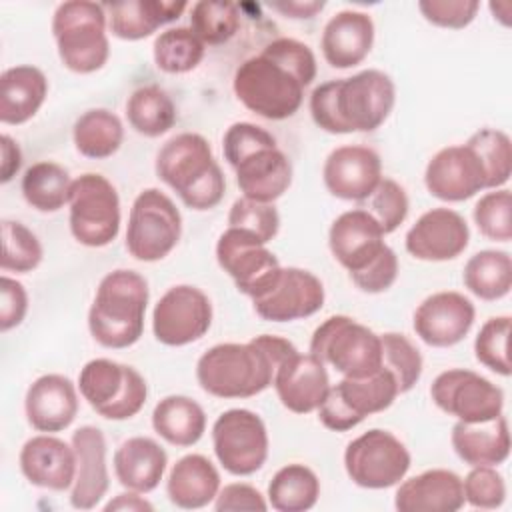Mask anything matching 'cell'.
<instances>
[{
    "label": "cell",
    "instance_id": "cell-1",
    "mask_svg": "<svg viewBox=\"0 0 512 512\" xmlns=\"http://www.w3.org/2000/svg\"><path fill=\"white\" fill-rule=\"evenodd\" d=\"M316 78V56L308 44L276 38L234 72L236 98L256 116L286 120L304 102V88Z\"/></svg>",
    "mask_w": 512,
    "mask_h": 512
},
{
    "label": "cell",
    "instance_id": "cell-2",
    "mask_svg": "<svg viewBox=\"0 0 512 512\" xmlns=\"http://www.w3.org/2000/svg\"><path fill=\"white\" fill-rule=\"evenodd\" d=\"M396 102L394 80L376 68L318 84L310 94V116L328 134L372 132Z\"/></svg>",
    "mask_w": 512,
    "mask_h": 512
},
{
    "label": "cell",
    "instance_id": "cell-3",
    "mask_svg": "<svg viewBox=\"0 0 512 512\" xmlns=\"http://www.w3.org/2000/svg\"><path fill=\"white\" fill-rule=\"evenodd\" d=\"M156 176L192 210H212L226 192V178L202 134L180 132L156 154Z\"/></svg>",
    "mask_w": 512,
    "mask_h": 512
},
{
    "label": "cell",
    "instance_id": "cell-4",
    "mask_svg": "<svg viewBox=\"0 0 512 512\" xmlns=\"http://www.w3.org/2000/svg\"><path fill=\"white\" fill-rule=\"evenodd\" d=\"M150 290L142 274L118 268L108 272L88 310V330L104 348H128L144 332V316Z\"/></svg>",
    "mask_w": 512,
    "mask_h": 512
},
{
    "label": "cell",
    "instance_id": "cell-5",
    "mask_svg": "<svg viewBox=\"0 0 512 512\" xmlns=\"http://www.w3.org/2000/svg\"><path fill=\"white\" fill-rule=\"evenodd\" d=\"M276 368L278 360L254 336L208 348L196 362V380L210 396L250 398L272 386Z\"/></svg>",
    "mask_w": 512,
    "mask_h": 512
},
{
    "label": "cell",
    "instance_id": "cell-6",
    "mask_svg": "<svg viewBox=\"0 0 512 512\" xmlns=\"http://www.w3.org/2000/svg\"><path fill=\"white\" fill-rule=\"evenodd\" d=\"M104 4L92 0H66L52 16V36L64 68L76 74L100 70L110 56Z\"/></svg>",
    "mask_w": 512,
    "mask_h": 512
},
{
    "label": "cell",
    "instance_id": "cell-7",
    "mask_svg": "<svg viewBox=\"0 0 512 512\" xmlns=\"http://www.w3.org/2000/svg\"><path fill=\"white\" fill-rule=\"evenodd\" d=\"M310 354L346 378L370 376L382 368L380 334L346 314L330 316L314 330Z\"/></svg>",
    "mask_w": 512,
    "mask_h": 512
},
{
    "label": "cell",
    "instance_id": "cell-8",
    "mask_svg": "<svg viewBox=\"0 0 512 512\" xmlns=\"http://www.w3.org/2000/svg\"><path fill=\"white\" fill-rule=\"evenodd\" d=\"M78 388L90 408L106 420H128L136 416L148 398L144 376L122 362L94 358L78 374Z\"/></svg>",
    "mask_w": 512,
    "mask_h": 512
},
{
    "label": "cell",
    "instance_id": "cell-9",
    "mask_svg": "<svg viewBox=\"0 0 512 512\" xmlns=\"http://www.w3.org/2000/svg\"><path fill=\"white\" fill-rule=\"evenodd\" d=\"M70 232L88 248H102L120 232V198L114 184L96 172L80 174L70 188Z\"/></svg>",
    "mask_w": 512,
    "mask_h": 512
},
{
    "label": "cell",
    "instance_id": "cell-10",
    "mask_svg": "<svg viewBox=\"0 0 512 512\" xmlns=\"http://www.w3.org/2000/svg\"><path fill=\"white\" fill-rule=\"evenodd\" d=\"M182 236V216L170 196L158 188L142 190L130 208L126 250L140 262L166 258Z\"/></svg>",
    "mask_w": 512,
    "mask_h": 512
},
{
    "label": "cell",
    "instance_id": "cell-11",
    "mask_svg": "<svg viewBox=\"0 0 512 512\" xmlns=\"http://www.w3.org/2000/svg\"><path fill=\"white\" fill-rule=\"evenodd\" d=\"M398 394V384L386 368L360 378L344 376L338 384L330 386L324 402L316 410L318 420L332 432H346L366 416L390 408Z\"/></svg>",
    "mask_w": 512,
    "mask_h": 512
},
{
    "label": "cell",
    "instance_id": "cell-12",
    "mask_svg": "<svg viewBox=\"0 0 512 512\" xmlns=\"http://www.w3.org/2000/svg\"><path fill=\"white\" fill-rule=\"evenodd\" d=\"M410 464L412 456L404 442L382 428H372L356 436L344 450V470L348 478L368 490H384L400 484Z\"/></svg>",
    "mask_w": 512,
    "mask_h": 512
},
{
    "label": "cell",
    "instance_id": "cell-13",
    "mask_svg": "<svg viewBox=\"0 0 512 512\" xmlns=\"http://www.w3.org/2000/svg\"><path fill=\"white\" fill-rule=\"evenodd\" d=\"M212 446L218 462L232 476L258 472L268 458V430L264 420L248 408H230L212 424Z\"/></svg>",
    "mask_w": 512,
    "mask_h": 512
},
{
    "label": "cell",
    "instance_id": "cell-14",
    "mask_svg": "<svg viewBox=\"0 0 512 512\" xmlns=\"http://www.w3.org/2000/svg\"><path fill=\"white\" fill-rule=\"evenodd\" d=\"M432 402L460 422H484L502 414L504 392L474 370L450 368L430 386Z\"/></svg>",
    "mask_w": 512,
    "mask_h": 512
},
{
    "label": "cell",
    "instance_id": "cell-15",
    "mask_svg": "<svg viewBox=\"0 0 512 512\" xmlns=\"http://www.w3.org/2000/svg\"><path fill=\"white\" fill-rule=\"evenodd\" d=\"M216 260L234 280L238 292L252 300L270 288L282 268L276 254L260 238L230 226L218 236Z\"/></svg>",
    "mask_w": 512,
    "mask_h": 512
},
{
    "label": "cell",
    "instance_id": "cell-16",
    "mask_svg": "<svg viewBox=\"0 0 512 512\" xmlns=\"http://www.w3.org/2000/svg\"><path fill=\"white\" fill-rule=\"evenodd\" d=\"M212 324V302L196 286L176 284L154 306L152 332L164 346H186L200 340Z\"/></svg>",
    "mask_w": 512,
    "mask_h": 512
},
{
    "label": "cell",
    "instance_id": "cell-17",
    "mask_svg": "<svg viewBox=\"0 0 512 512\" xmlns=\"http://www.w3.org/2000/svg\"><path fill=\"white\" fill-rule=\"evenodd\" d=\"M324 284L310 270L280 268L270 288L252 300L254 312L268 322H292L316 314L324 306Z\"/></svg>",
    "mask_w": 512,
    "mask_h": 512
},
{
    "label": "cell",
    "instance_id": "cell-18",
    "mask_svg": "<svg viewBox=\"0 0 512 512\" xmlns=\"http://www.w3.org/2000/svg\"><path fill=\"white\" fill-rule=\"evenodd\" d=\"M476 308L456 290L434 292L424 298L412 316L416 336L432 348H448L462 342L472 330Z\"/></svg>",
    "mask_w": 512,
    "mask_h": 512
},
{
    "label": "cell",
    "instance_id": "cell-19",
    "mask_svg": "<svg viewBox=\"0 0 512 512\" xmlns=\"http://www.w3.org/2000/svg\"><path fill=\"white\" fill-rule=\"evenodd\" d=\"M424 184L442 202H464L486 190V172L470 146H446L428 160Z\"/></svg>",
    "mask_w": 512,
    "mask_h": 512
},
{
    "label": "cell",
    "instance_id": "cell-20",
    "mask_svg": "<svg viewBox=\"0 0 512 512\" xmlns=\"http://www.w3.org/2000/svg\"><path fill=\"white\" fill-rule=\"evenodd\" d=\"M468 242L470 228L464 216L442 206L424 212L404 238L406 252L424 262L454 260L466 250Z\"/></svg>",
    "mask_w": 512,
    "mask_h": 512
},
{
    "label": "cell",
    "instance_id": "cell-21",
    "mask_svg": "<svg viewBox=\"0 0 512 512\" xmlns=\"http://www.w3.org/2000/svg\"><path fill=\"white\" fill-rule=\"evenodd\" d=\"M382 160L376 150L360 144H346L334 148L322 168L326 190L352 202H364L382 180Z\"/></svg>",
    "mask_w": 512,
    "mask_h": 512
},
{
    "label": "cell",
    "instance_id": "cell-22",
    "mask_svg": "<svg viewBox=\"0 0 512 512\" xmlns=\"http://www.w3.org/2000/svg\"><path fill=\"white\" fill-rule=\"evenodd\" d=\"M374 216L364 208L342 212L328 230V246L334 260L348 274L366 268L388 244Z\"/></svg>",
    "mask_w": 512,
    "mask_h": 512
},
{
    "label": "cell",
    "instance_id": "cell-23",
    "mask_svg": "<svg viewBox=\"0 0 512 512\" xmlns=\"http://www.w3.org/2000/svg\"><path fill=\"white\" fill-rule=\"evenodd\" d=\"M272 386L286 410L310 414L324 402L330 390V378L326 366L316 356L296 350L278 364Z\"/></svg>",
    "mask_w": 512,
    "mask_h": 512
},
{
    "label": "cell",
    "instance_id": "cell-24",
    "mask_svg": "<svg viewBox=\"0 0 512 512\" xmlns=\"http://www.w3.org/2000/svg\"><path fill=\"white\" fill-rule=\"evenodd\" d=\"M18 464L20 472L32 486L54 492L70 490L76 478L74 446L44 432L24 442Z\"/></svg>",
    "mask_w": 512,
    "mask_h": 512
},
{
    "label": "cell",
    "instance_id": "cell-25",
    "mask_svg": "<svg viewBox=\"0 0 512 512\" xmlns=\"http://www.w3.org/2000/svg\"><path fill=\"white\" fill-rule=\"evenodd\" d=\"M70 444L76 452V478L70 488V504L76 510L96 508L108 492L110 474L106 464V438L96 426H80Z\"/></svg>",
    "mask_w": 512,
    "mask_h": 512
},
{
    "label": "cell",
    "instance_id": "cell-26",
    "mask_svg": "<svg viewBox=\"0 0 512 512\" xmlns=\"http://www.w3.org/2000/svg\"><path fill=\"white\" fill-rule=\"evenodd\" d=\"M24 412L36 432L54 434L66 430L78 414L76 386L62 374H44L28 386Z\"/></svg>",
    "mask_w": 512,
    "mask_h": 512
},
{
    "label": "cell",
    "instance_id": "cell-27",
    "mask_svg": "<svg viewBox=\"0 0 512 512\" xmlns=\"http://www.w3.org/2000/svg\"><path fill=\"white\" fill-rule=\"evenodd\" d=\"M374 22L360 10L336 12L322 30L320 48L324 60L338 70L358 66L372 50Z\"/></svg>",
    "mask_w": 512,
    "mask_h": 512
},
{
    "label": "cell",
    "instance_id": "cell-28",
    "mask_svg": "<svg viewBox=\"0 0 512 512\" xmlns=\"http://www.w3.org/2000/svg\"><path fill=\"white\" fill-rule=\"evenodd\" d=\"M464 504L462 478L446 468L424 470L400 482L394 494L400 512H456Z\"/></svg>",
    "mask_w": 512,
    "mask_h": 512
},
{
    "label": "cell",
    "instance_id": "cell-29",
    "mask_svg": "<svg viewBox=\"0 0 512 512\" xmlns=\"http://www.w3.org/2000/svg\"><path fill=\"white\" fill-rule=\"evenodd\" d=\"M244 198L274 204L292 184V164L274 144L258 148L232 166Z\"/></svg>",
    "mask_w": 512,
    "mask_h": 512
},
{
    "label": "cell",
    "instance_id": "cell-30",
    "mask_svg": "<svg viewBox=\"0 0 512 512\" xmlns=\"http://www.w3.org/2000/svg\"><path fill=\"white\" fill-rule=\"evenodd\" d=\"M450 444L468 466H498L510 456V432L504 414L484 422H456Z\"/></svg>",
    "mask_w": 512,
    "mask_h": 512
},
{
    "label": "cell",
    "instance_id": "cell-31",
    "mask_svg": "<svg viewBox=\"0 0 512 512\" xmlns=\"http://www.w3.org/2000/svg\"><path fill=\"white\" fill-rule=\"evenodd\" d=\"M188 8L182 0H122L104 2L110 32L120 40H142L170 24Z\"/></svg>",
    "mask_w": 512,
    "mask_h": 512
},
{
    "label": "cell",
    "instance_id": "cell-32",
    "mask_svg": "<svg viewBox=\"0 0 512 512\" xmlns=\"http://www.w3.org/2000/svg\"><path fill=\"white\" fill-rule=\"evenodd\" d=\"M112 464L116 480L126 490L148 494L160 484L168 456L154 438L132 436L116 448Z\"/></svg>",
    "mask_w": 512,
    "mask_h": 512
},
{
    "label": "cell",
    "instance_id": "cell-33",
    "mask_svg": "<svg viewBox=\"0 0 512 512\" xmlns=\"http://www.w3.org/2000/svg\"><path fill=\"white\" fill-rule=\"evenodd\" d=\"M48 96L44 72L32 64L6 68L0 76V122L18 126L36 116Z\"/></svg>",
    "mask_w": 512,
    "mask_h": 512
},
{
    "label": "cell",
    "instance_id": "cell-34",
    "mask_svg": "<svg viewBox=\"0 0 512 512\" xmlns=\"http://www.w3.org/2000/svg\"><path fill=\"white\" fill-rule=\"evenodd\" d=\"M220 492V472L202 454H186L170 468L168 500L182 510H198L214 502Z\"/></svg>",
    "mask_w": 512,
    "mask_h": 512
},
{
    "label": "cell",
    "instance_id": "cell-35",
    "mask_svg": "<svg viewBox=\"0 0 512 512\" xmlns=\"http://www.w3.org/2000/svg\"><path fill=\"white\" fill-rule=\"evenodd\" d=\"M154 432L172 446H194L206 432L204 408L182 394L162 398L152 410Z\"/></svg>",
    "mask_w": 512,
    "mask_h": 512
},
{
    "label": "cell",
    "instance_id": "cell-36",
    "mask_svg": "<svg viewBox=\"0 0 512 512\" xmlns=\"http://www.w3.org/2000/svg\"><path fill=\"white\" fill-rule=\"evenodd\" d=\"M74 148L92 160H104L118 152L124 140V126L122 120L106 110V108H92L80 114L72 128Z\"/></svg>",
    "mask_w": 512,
    "mask_h": 512
},
{
    "label": "cell",
    "instance_id": "cell-37",
    "mask_svg": "<svg viewBox=\"0 0 512 512\" xmlns=\"http://www.w3.org/2000/svg\"><path fill=\"white\" fill-rule=\"evenodd\" d=\"M462 282L476 298L494 302L510 294L512 258L506 250H480L468 258Z\"/></svg>",
    "mask_w": 512,
    "mask_h": 512
},
{
    "label": "cell",
    "instance_id": "cell-38",
    "mask_svg": "<svg viewBox=\"0 0 512 512\" xmlns=\"http://www.w3.org/2000/svg\"><path fill=\"white\" fill-rule=\"evenodd\" d=\"M266 496L268 506L278 512H306L320 498V480L312 468L292 462L276 470Z\"/></svg>",
    "mask_w": 512,
    "mask_h": 512
},
{
    "label": "cell",
    "instance_id": "cell-39",
    "mask_svg": "<svg viewBox=\"0 0 512 512\" xmlns=\"http://www.w3.org/2000/svg\"><path fill=\"white\" fill-rule=\"evenodd\" d=\"M126 118L134 132L146 138H158L176 124L178 114L172 98L164 88L146 84L128 96Z\"/></svg>",
    "mask_w": 512,
    "mask_h": 512
},
{
    "label": "cell",
    "instance_id": "cell-40",
    "mask_svg": "<svg viewBox=\"0 0 512 512\" xmlns=\"http://www.w3.org/2000/svg\"><path fill=\"white\" fill-rule=\"evenodd\" d=\"M20 188L24 200L38 212H58L70 200L72 178L64 166L40 160L26 168Z\"/></svg>",
    "mask_w": 512,
    "mask_h": 512
},
{
    "label": "cell",
    "instance_id": "cell-41",
    "mask_svg": "<svg viewBox=\"0 0 512 512\" xmlns=\"http://www.w3.org/2000/svg\"><path fill=\"white\" fill-rule=\"evenodd\" d=\"M206 44L192 32V28L176 26L160 32L152 46L154 64L166 74L192 72L204 58Z\"/></svg>",
    "mask_w": 512,
    "mask_h": 512
},
{
    "label": "cell",
    "instance_id": "cell-42",
    "mask_svg": "<svg viewBox=\"0 0 512 512\" xmlns=\"http://www.w3.org/2000/svg\"><path fill=\"white\" fill-rule=\"evenodd\" d=\"M466 146L474 150L486 172V188H502L512 174V142L510 136L498 128H480Z\"/></svg>",
    "mask_w": 512,
    "mask_h": 512
},
{
    "label": "cell",
    "instance_id": "cell-43",
    "mask_svg": "<svg viewBox=\"0 0 512 512\" xmlns=\"http://www.w3.org/2000/svg\"><path fill=\"white\" fill-rule=\"evenodd\" d=\"M240 26V8L232 2H194L190 8L192 32L210 46L228 42Z\"/></svg>",
    "mask_w": 512,
    "mask_h": 512
},
{
    "label": "cell",
    "instance_id": "cell-44",
    "mask_svg": "<svg viewBox=\"0 0 512 512\" xmlns=\"http://www.w3.org/2000/svg\"><path fill=\"white\" fill-rule=\"evenodd\" d=\"M44 256L38 236L16 220H2V258L4 272L26 274L40 266Z\"/></svg>",
    "mask_w": 512,
    "mask_h": 512
},
{
    "label": "cell",
    "instance_id": "cell-45",
    "mask_svg": "<svg viewBox=\"0 0 512 512\" xmlns=\"http://www.w3.org/2000/svg\"><path fill=\"white\" fill-rule=\"evenodd\" d=\"M382 342V368H386L396 384L398 392H410L422 376V354L412 340L400 332L380 334Z\"/></svg>",
    "mask_w": 512,
    "mask_h": 512
},
{
    "label": "cell",
    "instance_id": "cell-46",
    "mask_svg": "<svg viewBox=\"0 0 512 512\" xmlns=\"http://www.w3.org/2000/svg\"><path fill=\"white\" fill-rule=\"evenodd\" d=\"M478 232L494 242L512 240V194L508 188H494L480 196L472 210Z\"/></svg>",
    "mask_w": 512,
    "mask_h": 512
},
{
    "label": "cell",
    "instance_id": "cell-47",
    "mask_svg": "<svg viewBox=\"0 0 512 512\" xmlns=\"http://www.w3.org/2000/svg\"><path fill=\"white\" fill-rule=\"evenodd\" d=\"M508 336L510 316H492L480 326L474 340L476 360L500 376H510Z\"/></svg>",
    "mask_w": 512,
    "mask_h": 512
},
{
    "label": "cell",
    "instance_id": "cell-48",
    "mask_svg": "<svg viewBox=\"0 0 512 512\" xmlns=\"http://www.w3.org/2000/svg\"><path fill=\"white\" fill-rule=\"evenodd\" d=\"M364 202V210L374 216L384 234H392L394 230H398L400 224L406 220L410 208L406 190L392 178H382Z\"/></svg>",
    "mask_w": 512,
    "mask_h": 512
},
{
    "label": "cell",
    "instance_id": "cell-49",
    "mask_svg": "<svg viewBox=\"0 0 512 512\" xmlns=\"http://www.w3.org/2000/svg\"><path fill=\"white\" fill-rule=\"evenodd\" d=\"M228 226L230 228H240L256 238H260L264 244L276 238L280 230V214L274 204L266 202H256L250 198H238L230 206L228 212Z\"/></svg>",
    "mask_w": 512,
    "mask_h": 512
},
{
    "label": "cell",
    "instance_id": "cell-50",
    "mask_svg": "<svg viewBox=\"0 0 512 512\" xmlns=\"http://www.w3.org/2000/svg\"><path fill=\"white\" fill-rule=\"evenodd\" d=\"M464 502L480 508L494 510L506 500V482L494 466H472V470L462 480Z\"/></svg>",
    "mask_w": 512,
    "mask_h": 512
},
{
    "label": "cell",
    "instance_id": "cell-51",
    "mask_svg": "<svg viewBox=\"0 0 512 512\" xmlns=\"http://www.w3.org/2000/svg\"><path fill=\"white\" fill-rule=\"evenodd\" d=\"M276 138L262 126L252 122H234L222 136L224 158L230 166L264 146H274Z\"/></svg>",
    "mask_w": 512,
    "mask_h": 512
},
{
    "label": "cell",
    "instance_id": "cell-52",
    "mask_svg": "<svg viewBox=\"0 0 512 512\" xmlns=\"http://www.w3.org/2000/svg\"><path fill=\"white\" fill-rule=\"evenodd\" d=\"M478 8H480L478 0H420L418 2V10L426 22L440 28H450V30L466 28L476 18Z\"/></svg>",
    "mask_w": 512,
    "mask_h": 512
},
{
    "label": "cell",
    "instance_id": "cell-53",
    "mask_svg": "<svg viewBox=\"0 0 512 512\" xmlns=\"http://www.w3.org/2000/svg\"><path fill=\"white\" fill-rule=\"evenodd\" d=\"M398 278V256L386 246L366 268L352 272L350 280L354 286L366 294L386 292Z\"/></svg>",
    "mask_w": 512,
    "mask_h": 512
},
{
    "label": "cell",
    "instance_id": "cell-54",
    "mask_svg": "<svg viewBox=\"0 0 512 512\" xmlns=\"http://www.w3.org/2000/svg\"><path fill=\"white\" fill-rule=\"evenodd\" d=\"M214 510L218 512H266L268 502L258 488L246 482H230L214 498Z\"/></svg>",
    "mask_w": 512,
    "mask_h": 512
},
{
    "label": "cell",
    "instance_id": "cell-55",
    "mask_svg": "<svg viewBox=\"0 0 512 512\" xmlns=\"http://www.w3.org/2000/svg\"><path fill=\"white\" fill-rule=\"evenodd\" d=\"M28 312L26 288L10 276L0 278V332H8L22 324Z\"/></svg>",
    "mask_w": 512,
    "mask_h": 512
},
{
    "label": "cell",
    "instance_id": "cell-56",
    "mask_svg": "<svg viewBox=\"0 0 512 512\" xmlns=\"http://www.w3.org/2000/svg\"><path fill=\"white\" fill-rule=\"evenodd\" d=\"M0 154H2L0 182L8 184L16 176L20 166H22V150H20L18 142L12 136L2 134V138H0Z\"/></svg>",
    "mask_w": 512,
    "mask_h": 512
},
{
    "label": "cell",
    "instance_id": "cell-57",
    "mask_svg": "<svg viewBox=\"0 0 512 512\" xmlns=\"http://www.w3.org/2000/svg\"><path fill=\"white\" fill-rule=\"evenodd\" d=\"M268 6L286 18L308 20V18L316 16L318 12H322L326 2L324 0H280V2H270Z\"/></svg>",
    "mask_w": 512,
    "mask_h": 512
},
{
    "label": "cell",
    "instance_id": "cell-58",
    "mask_svg": "<svg viewBox=\"0 0 512 512\" xmlns=\"http://www.w3.org/2000/svg\"><path fill=\"white\" fill-rule=\"evenodd\" d=\"M106 512L110 510H128V512H144V510H154V506L140 496V492H134V490H128V492H122L118 494L114 500H110L106 506H104Z\"/></svg>",
    "mask_w": 512,
    "mask_h": 512
}]
</instances>
